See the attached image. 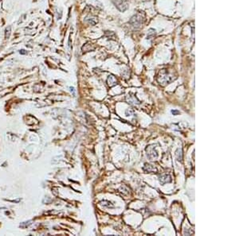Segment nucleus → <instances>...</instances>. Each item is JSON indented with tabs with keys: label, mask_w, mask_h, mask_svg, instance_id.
Returning a JSON list of instances; mask_svg holds the SVG:
<instances>
[{
	"label": "nucleus",
	"mask_w": 239,
	"mask_h": 236,
	"mask_svg": "<svg viewBox=\"0 0 239 236\" xmlns=\"http://www.w3.org/2000/svg\"><path fill=\"white\" fill-rule=\"evenodd\" d=\"M174 80H175V77L171 75L166 69L161 70L160 74L158 76V81L160 82V84H166L171 82Z\"/></svg>",
	"instance_id": "obj_1"
},
{
	"label": "nucleus",
	"mask_w": 239,
	"mask_h": 236,
	"mask_svg": "<svg viewBox=\"0 0 239 236\" xmlns=\"http://www.w3.org/2000/svg\"><path fill=\"white\" fill-rule=\"evenodd\" d=\"M144 21H145L144 14H142V13H138V14L134 15V16L131 18L130 23H131L134 27L138 28V27H139L140 25L143 24V22H144Z\"/></svg>",
	"instance_id": "obj_2"
},
{
	"label": "nucleus",
	"mask_w": 239,
	"mask_h": 236,
	"mask_svg": "<svg viewBox=\"0 0 239 236\" xmlns=\"http://www.w3.org/2000/svg\"><path fill=\"white\" fill-rule=\"evenodd\" d=\"M147 157H149L151 160H154L155 158L158 157L157 151L156 150L154 146H150L147 148Z\"/></svg>",
	"instance_id": "obj_3"
},
{
	"label": "nucleus",
	"mask_w": 239,
	"mask_h": 236,
	"mask_svg": "<svg viewBox=\"0 0 239 236\" xmlns=\"http://www.w3.org/2000/svg\"><path fill=\"white\" fill-rule=\"evenodd\" d=\"M116 6L117 7V8L121 11H125L127 8H128V4L126 2L123 1V0H116V2H115Z\"/></svg>",
	"instance_id": "obj_4"
},
{
	"label": "nucleus",
	"mask_w": 239,
	"mask_h": 236,
	"mask_svg": "<svg viewBox=\"0 0 239 236\" xmlns=\"http://www.w3.org/2000/svg\"><path fill=\"white\" fill-rule=\"evenodd\" d=\"M126 101H127L129 104H133V105H137V104H140V102L137 100V98H136L135 96L131 95V94L129 95V96H127V97H126Z\"/></svg>",
	"instance_id": "obj_5"
},
{
	"label": "nucleus",
	"mask_w": 239,
	"mask_h": 236,
	"mask_svg": "<svg viewBox=\"0 0 239 236\" xmlns=\"http://www.w3.org/2000/svg\"><path fill=\"white\" fill-rule=\"evenodd\" d=\"M160 181L161 184H166V183H170L171 181V176L168 174H164L160 176Z\"/></svg>",
	"instance_id": "obj_6"
},
{
	"label": "nucleus",
	"mask_w": 239,
	"mask_h": 236,
	"mask_svg": "<svg viewBox=\"0 0 239 236\" xmlns=\"http://www.w3.org/2000/svg\"><path fill=\"white\" fill-rule=\"evenodd\" d=\"M108 84L109 85V87H113V86L117 84V80L116 79L114 76L111 75L108 76Z\"/></svg>",
	"instance_id": "obj_7"
},
{
	"label": "nucleus",
	"mask_w": 239,
	"mask_h": 236,
	"mask_svg": "<svg viewBox=\"0 0 239 236\" xmlns=\"http://www.w3.org/2000/svg\"><path fill=\"white\" fill-rule=\"evenodd\" d=\"M144 171H146L147 172H155L156 171V168L154 167L152 164H145V166L143 167Z\"/></svg>",
	"instance_id": "obj_8"
},
{
	"label": "nucleus",
	"mask_w": 239,
	"mask_h": 236,
	"mask_svg": "<svg viewBox=\"0 0 239 236\" xmlns=\"http://www.w3.org/2000/svg\"><path fill=\"white\" fill-rule=\"evenodd\" d=\"M92 45H93V44H92V43H90V42L86 43V45H85L84 46L82 47V50H83L84 52H85V51H86V52H88V51H91V50L94 49V48H91V46H92Z\"/></svg>",
	"instance_id": "obj_9"
},
{
	"label": "nucleus",
	"mask_w": 239,
	"mask_h": 236,
	"mask_svg": "<svg viewBox=\"0 0 239 236\" xmlns=\"http://www.w3.org/2000/svg\"><path fill=\"white\" fill-rule=\"evenodd\" d=\"M176 157H177V159L178 161H182V151L181 149H178L176 152Z\"/></svg>",
	"instance_id": "obj_10"
},
{
	"label": "nucleus",
	"mask_w": 239,
	"mask_h": 236,
	"mask_svg": "<svg viewBox=\"0 0 239 236\" xmlns=\"http://www.w3.org/2000/svg\"><path fill=\"white\" fill-rule=\"evenodd\" d=\"M10 35H11V27L9 26V27H7L6 29V35H5L6 38H8L10 37Z\"/></svg>",
	"instance_id": "obj_11"
},
{
	"label": "nucleus",
	"mask_w": 239,
	"mask_h": 236,
	"mask_svg": "<svg viewBox=\"0 0 239 236\" xmlns=\"http://www.w3.org/2000/svg\"><path fill=\"white\" fill-rule=\"evenodd\" d=\"M132 114H134V111H133V110H132V109H128V110L126 111V115H127V116H131Z\"/></svg>",
	"instance_id": "obj_12"
},
{
	"label": "nucleus",
	"mask_w": 239,
	"mask_h": 236,
	"mask_svg": "<svg viewBox=\"0 0 239 236\" xmlns=\"http://www.w3.org/2000/svg\"><path fill=\"white\" fill-rule=\"evenodd\" d=\"M172 113H173V114H179V112H178V111H172Z\"/></svg>",
	"instance_id": "obj_13"
},
{
	"label": "nucleus",
	"mask_w": 239,
	"mask_h": 236,
	"mask_svg": "<svg viewBox=\"0 0 239 236\" xmlns=\"http://www.w3.org/2000/svg\"><path fill=\"white\" fill-rule=\"evenodd\" d=\"M24 51H25V50H21V51H20V53H22V54H26V52H24Z\"/></svg>",
	"instance_id": "obj_14"
}]
</instances>
